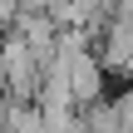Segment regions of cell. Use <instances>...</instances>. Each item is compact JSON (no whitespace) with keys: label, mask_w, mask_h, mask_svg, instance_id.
I'll return each instance as SVG.
<instances>
[{"label":"cell","mask_w":133,"mask_h":133,"mask_svg":"<svg viewBox=\"0 0 133 133\" xmlns=\"http://www.w3.org/2000/svg\"><path fill=\"white\" fill-rule=\"evenodd\" d=\"M0 79H5V89H15V94H30V89H35V79H44L39 54L25 44V35H20V30L0 39Z\"/></svg>","instance_id":"6da1fadb"}]
</instances>
